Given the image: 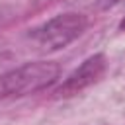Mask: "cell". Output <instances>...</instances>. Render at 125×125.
I'll return each mask as SVG.
<instances>
[{
    "label": "cell",
    "instance_id": "obj_1",
    "mask_svg": "<svg viewBox=\"0 0 125 125\" xmlns=\"http://www.w3.org/2000/svg\"><path fill=\"white\" fill-rule=\"evenodd\" d=\"M59 64L53 61H33L0 74V98H21L45 90L59 78Z\"/></svg>",
    "mask_w": 125,
    "mask_h": 125
},
{
    "label": "cell",
    "instance_id": "obj_2",
    "mask_svg": "<svg viewBox=\"0 0 125 125\" xmlns=\"http://www.w3.org/2000/svg\"><path fill=\"white\" fill-rule=\"evenodd\" d=\"M86 18L76 12L59 14L53 20L45 21L43 25L35 27L29 35L45 49V51H59L78 39L86 29Z\"/></svg>",
    "mask_w": 125,
    "mask_h": 125
},
{
    "label": "cell",
    "instance_id": "obj_3",
    "mask_svg": "<svg viewBox=\"0 0 125 125\" xmlns=\"http://www.w3.org/2000/svg\"><path fill=\"white\" fill-rule=\"evenodd\" d=\"M105 70V57L102 53L98 55H92L88 57L76 70H72L64 82L55 90V94L59 98H70V96H76L80 94L82 90H86L88 86H92Z\"/></svg>",
    "mask_w": 125,
    "mask_h": 125
},
{
    "label": "cell",
    "instance_id": "obj_4",
    "mask_svg": "<svg viewBox=\"0 0 125 125\" xmlns=\"http://www.w3.org/2000/svg\"><path fill=\"white\" fill-rule=\"evenodd\" d=\"M119 0H98V6L102 8V10H105V8H111V6H115Z\"/></svg>",
    "mask_w": 125,
    "mask_h": 125
},
{
    "label": "cell",
    "instance_id": "obj_5",
    "mask_svg": "<svg viewBox=\"0 0 125 125\" xmlns=\"http://www.w3.org/2000/svg\"><path fill=\"white\" fill-rule=\"evenodd\" d=\"M119 27H121V29H125V18H123V21L119 23Z\"/></svg>",
    "mask_w": 125,
    "mask_h": 125
}]
</instances>
